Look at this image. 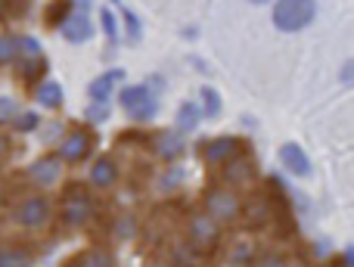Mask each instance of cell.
Returning a JSON list of instances; mask_svg holds the SVG:
<instances>
[{"label": "cell", "mask_w": 354, "mask_h": 267, "mask_svg": "<svg viewBox=\"0 0 354 267\" xmlns=\"http://www.w3.org/2000/svg\"><path fill=\"white\" fill-rule=\"evenodd\" d=\"M19 118V106L16 100L10 97H0V128H6V125H12Z\"/></svg>", "instance_id": "4316f807"}, {"label": "cell", "mask_w": 354, "mask_h": 267, "mask_svg": "<svg viewBox=\"0 0 354 267\" xmlns=\"http://www.w3.org/2000/svg\"><path fill=\"white\" fill-rule=\"evenodd\" d=\"M103 28H106V35H109V37H112V41H115V37H118V28H115V19H112V12H109V10H106V12H103Z\"/></svg>", "instance_id": "1f68e13d"}, {"label": "cell", "mask_w": 354, "mask_h": 267, "mask_svg": "<svg viewBox=\"0 0 354 267\" xmlns=\"http://www.w3.org/2000/svg\"><path fill=\"white\" fill-rule=\"evenodd\" d=\"M183 239H187L193 249H199L202 255H212L221 249V239H224V227L218 221H212L202 208L189 212L187 224H183Z\"/></svg>", "instance_id": "52a82bcc"}, {"label": "cell", "mask_w": 354, "mask_h": 267, "mask_svg": "<svg viewBox=\"0 0 354 267\" xmlns=\"http://www.w3.org/2000/svg\"><path fill=\"white\" fill-rule=\"evenodd\" d=\"M53 152L66 168H78V165L91 162V158L97 156V131H93L91 125H81V122L68 125V128H62Z\"/></svg>", "instance_id": "3957f363"}, {"label": "cell", "mask_w": 354, "mask_h": 267, "mask_svg": "<svg viewBox=\"0 0 354 267\" xmlns=\"http://www.w3.org/2000/svg\"><path fill=\"white\" fill-rule=\"evenodd\" d=\"M22 177L28 181V190L50 193V190H56L62 183V177H66V165L56 158V152H44V156H37L35 162L22 171Z\"/></svg>", "instance_id": "ba28073f"}, {"label": "cell", "mask_w": 354, "mask_h": 267, "mask_svg": "<svg viewBox=\"0 0 354 267\" xmlns=\"http://www.w3.org/2000/svg\"><path fill=\"white\" fill-rule=\"evenodd\" d=\"M205 258L208 255H202L199 249H193L187 239L174 243L171 252H168V261H171V267H205Z\"/></svg>", "instance_id": "ac0fdd59"}, {"label": "cell", "mask_w": 354, "mask_h": 267, "mask_svg": "<svg viewBox=\"0 0 354 267\" xmlns=\"http://www.w3.org/2000/svg\"><path fill=\"white\" fill-rule=\"evenodd\" d=\"M339 81H342L345 87H354V56L342 62V68H339Z\"/></svg>", "instance_id": "f546056e"}, {"label": "cell", "mask_w": 354, "mask_h": 267, "mask_svg": "<svg viewBox=\"0 0 354 267\" xmlns=\"http://www.w3.org/2000/svg\"><path fill=\"white\" fill-rule=\"evenodd\" d=\"M149 146H153V156L159 158L162 165H177L183 158V152H187V134H180L177 128L153 131Z\"/></svg>", "instance_id": "7c38bea8"}, {"label": "cell", "mask_w": 354, "mask_h": 267, "mask_svg": "<svg viewBox=\"0 0 354 267\" xmlns=\"http://www.w3.org/2000/svg\"><path fill=\"white\" fill-rule=\"evenodd\" d=\"M62 31H66L68 41H87L93 28H91V22H87L81 12H72V16H68V22L62 25Z\"/></svg>", "instance_id": "cb8c5ba5"}, {"label": "cell", "mask_w": 354, "mask_h": 267, "mask_svg": "<svg viewBox=\"0 0 354 267\" xmlns=\"http://www.w3.org/2000/svg\"><path fill=\"white\" fill-rule=\"evenodd\" d=\"M199 109H202V118H221L224 116V97L218 93V87H212V84H202L199 87Z\"/></svg>", "instance_id": "d6986e66"}, {"label": "cell", "mask_w": 354, "mask_h": 267, "mask_svg": "<svg viewBox=\"0 0 354 267\" xmlns=\"http://www.w3.org/2000/svg\"><path fill=\"white\" fill-rule=\"evenodd\" d=\"M339 258H342V267H354V246H345V252Z\"/></svg>", "instance_id": "d6a6232c"}, {"label": "cell", "mask_w": 354, "mask_h": 267, "mask_svg": "<svg viewBox=\"0 0 354 267\" xmlns=\"http://www.w3.org/2000/svg\"><path fill=\"white\" fill-rule=\"evenodd\" d=\"M277 158H280L283 171H286L289 177H299V181H305V177L314 174L311 156H308L305 146L295 143V140H286V143H280V149H277Z\"/></svg>", "instance_id": "5bb4252c"}, {"label": "cell", "mask_w": 354, "mask_h": 267, "mask_svg": "<svg viewBox=\"0 0 354 267\" xmlns=\"http://www.w3.org/2000/svg\"><path fill=\"white\" fill-rule=\"evenodd\" d=\"M249 3H255V6H264V3H274V0H249Z\"/></svg>", "instance_id": "d590c367"}, {"label": "cell", "mask_w": 354, "mask_h": 267, "mask_svg": "<svg viewBox=\"0 0 354 267\" xmlns=\"http://www.w3.org/2000/svg\"><path fill=\"white\" fill-rule=\"evenodd\" d=\"M317 19V0H274L270 22L283 35H299Z\"/></svg>", "instance_id": "277c9868"}, {"label": "cell", "mask_w": 354, "mask_h": 267, "mask_svg": "<svg viewBox=\"0 0 354 267\" xmlns=\"http://www.w3.org/2000/svg\"><path fill=\"white\" fill-rule=\"evenodd\" d=\"M147 267H171V261H168V255H156L147 261Z\"/></svg>", "instance_id": "836d02e7"}, {"label": "cell", "mask_w": 354, "mask_h": 267, "mask_svg": "<svg viewBox=\"0 0 354 267\" xmlns=\"http://www.w3.org/2000/svg\"><path fill=\"white\" fill-rule=\"evenodd\" d=\"M35 100L41 106H47V109H59L62 106V87L56 84V81H37V87H35Z\"/></svg>", "instance_id": "44dd1931"}, {"label": "cell", "mask_w": 354, "mask_h": 267, "mask_svg": "<svg viewBox=\"0 0 354 267\" xmlns=\"http://www.w3.org/2000/svg\"><path fill=\"white\" fill-rule=\"evenodd\" d=\"M183 177L187 174H183L180 165H165V174H159V181H156L159 183V193H174V190L183 183Z\"/></svg>", "instance_id": "d4e9b609"}, {"label": "cell", "mask_w": 354, "mask_h": 267, "mask_svg": "<svg viewBox=\"0 0 354 267\" xmlns=\"http://www.w3.org/2000/svg\"><path fill=\"white\" fill-rule=\"evenodd\" d=\"M199 162L205 168H224L227 162H233L243 152H252L249 140L239 137V134H218V137H205L199 140Z\"/></svg>", "instance_id": "5b68a950"}, {"label": "cell", "mask_w": 354, "mask_h": 267, "mask_svg": "<svg viewBox=\"0 0 354 267\" xmlns=\"http://www.w3.org/2000/svg\"><path fill=\"white\" fill-rule=\"evenodd\" d=\"M87 187L93 193H112V190L122 183V165L112 152H97V156L87 162Z\"/></svg>", "instance_id": "9c48e42d"}, {"label": "cell", "mask_w": 354, "mask_h": 267, "mask_svg": "<svg viewBox=\"0 0 354 267\" xmlns=\"http://www.w3.org/2000/svg\"><path fill=\"white\" fill-rule=\"evenodd\" d=\"M134 233H137V221L131 218V214H124V218L115 224V239H131Z\"/></svg>", "instance_id": "83f0119b"}, {"label": "cell", "mask_w": 354, "mask_h": 267, "mask_svg": "<svg viewBox=\"0 0 354 267\" xmlns=\"http://www.w3.org/2000/svg\"><path fill=\"white\" fill-rule=\"evenodd\" d=\"M199 125H202L199 103H196V100H183L180 109H177V116H174V128L180 131V134H193Z\"/></svg>", "instance_id": "ffe728a7"}, {"label": "cell", "mask_w": 354, "mask_h": 267, "mask_svg": "<svg viewBox=\"0 0 354 267\" xmlns=\"http://www.w3.org/2000/svg\"><path fill=\"white\" fill-rule=\"evenodd\" d=\"M6 6H10V0H0V12H3V10H6Z\"/></svg>", "instance_id": "8d00e7d4"}, {"label": "cell", "mask_w": 354, "mask_h": 267, "mask_svg": "<svg viewBox=\"0 0 354 267\" xmlns=\"http://www.w3.org/2000/svg\"><path fill=\"white\" fill-rule=\"evenodd\" d=\"M118 103L128 112L134 122H153L156 109H159V100H156L153 87L149 84H128L118 93Z\"/></svg>", "instance_id": "30bf717a"}, {"label": "cell", "mask_w": 354, "mask_h": 267, "mask_svg": "<svg viewBox=\"0 0 354 267\" xmlns=\"http://www.w3.org/2000/svg\"><path fill=\"white\" fill-rule=\"evenodd\" d=\"M19 47H22V37L12 35V31H0V68H3V66H16Z\"/></svg>", "instance_id": "7402d4cb"}, {"label": "cell", "mask_w": 354, "mask_h": 267, "mask_svg": "<svg viewBox=\"0 0 354 267\" xmlns=\"http://www.w3.org/2000/svg\"><path fill=\"white\" fill-rule=\"evenodd\" d=\"M258 181V165L255 158H252V152H243V156H236L233 162H227L224 168H221V183L230 190H249L255 187Z\"/></svg>", "instance_id": "4fadbf2b"}, {"label": "cell", "mask_w": 354, "mask_h": 267, "mask_svg": "<svg viewBox=\"0 0 354 267\" xmlns=\"http://www.w3.org/2000/svg\"><path fill=\"white\" fill-rule=\"evenodd\" d=\"M124 22H128V31H131V41H140V22H137V16H131V12H124Z\"/></svg>", "instance_id": "4dcf8cb0"}, {"label": "cell", "mask_w": 354, "mask_h": 267, "mask_svg": "<svg viewBox=\"0 0 354 267\" xmlns=\"http://www.w3.org/2000/svg\"><path fill=\"white\" fill-rule=\"evenodd\" d=\"M286 267H314V264L308 261V258H289Z\"/></svg>", "instance_id": "e575fe53"}, {"label": "cell", "mask_w": 354, "mask_h": 267, "mask_svg": "<svg viewBox=\"0 0 354 267\" xmlns=\"http://www.w3.org/2000/svg\"><path fill=\"white\" fill-rule=\"evenodd\" d=\"M97 212H100L97 193L84 181L62 183L59 199H56V224H59V230H66V233L84 230V227L93 224Z\"/></svg>", "instance_id": "6da1fadb"}, {"label": "cell", "mask_w": 354, "mask_h": 267, "mask_svg": "<svg viewBox=\"0 0 354 267\" xmlns=\"http://www.w3.org/2000/svg\"><path fill=\"white\" fill-rule=\"evenodd\" d=\"M286 252L283 249H258V255H255V261H252V267H286Z\"/></svg>", "instance_id": "484cf974"}, {"label": "cell", "mask_w": 354, "mask_h": 267, "mask_svg": "<svg viewBox=\"0 0 354 267\" xmlns=\"http://www.w3.org/2000/svg\"><path fill=\"white\" fill-rule=\"evenodd\" d=\"M12 156V137L6 128H0V165H6Z\"/></svg>", "instance_id": "f1b7e54d"}, {"label": "cell", "mask_w": 354, "mask_h": 267, "mask_svg": "<svg viewBox=\"0 0 354 267\" xmlns=\"http://www.w3.org/2000/svg\"><path fill=\"white\" fill-rule=\"evenodd\" d=\"M53 221H56V199L50 193L28 190V193L16 196L10 202V224L22 233H41Z\"/></svg>", "instance_id": "7a4b0ae2"}, {"label": "cell", "mask_w": 354, "mask_h": 267, "mask_svg": "<svg viewBox=\"0 0 354 267\" xmlns=\"http://www.w3.org/2000/svg\"><path fill=\"white\" fill-rule=\"evenodd\" d=\"M255 255H258L255 239H252V237H239V239H233V246L227 249V264H230V267H252Z\"/></svg>", "instance_id": "2e32d148"}, {"label": "cell", "mask_w": 354, "mask_h": 267, "mask_svg": "<svg viewBox=\"0 0 354 267\" xmlns=\"http://www.w3.org/2000/svg\"><path fill=\"white\" fill-rule=\"evenodd\" d=\"M122 78H124V72H109V75H103V78H97L91 87V97L97 100V103H106V100L112 97V91H115V81H122Z\"/></svg>", "instance_id": "603a6c76"}, {"label": "cell", "mask_w": 354, "mask_h": 267, "mask_svg": "<svg viewBox=\"0 0 354 267\" xmlns=\"http://www.w3.org/2000/svg\"><path fill=\"white\" fill-rule=\"evenodd\" d=\"M35 264V249L19 239H3L0 243V267H31Z\"/></svg>", "instance_id": "9a60e30c"}, {"label": "cell", "mask_w": 354, "mask_h": 267, "mask_svg": "<svg viewBox=\"0 0 354 267\" xmlns=\"http://www.w3.org/2000/svg\"><path fill=\"white\" fill-rule=\"evenodd\" d=\"M199 208L212 221H218L221 227L239 224V218H243V193H236V190H230V187H208L205 193H202Z\"/></svg>", "instance_id": "8992f818"}, {"label": "cell", "mask_w": 354, "mask_h": 267, "mask_svg": "<svg viewBox=\"0 0 354 267\" xmlns=\"http://www.w3.org/2000/svg\"><path fill=\"white\" fill-rule=\"evenodd\" d=\"M72 267H118V258L112 255V249H106V246H91V249L75 255Z\"/></svg>", "instance_id": "e0dca14e"}, {"label": "cell", "mask_w": 354, "mask_h": 267, "mask_svg": "<svg viewBox=\"0 0 354 267\" xmlns=\"http://www.w3.org/2000/svg\"><path fill=\"white\" fill-rule=\"evenodd\" d=\"M277 218V202L270 199V193H249L243 196V224L249 230H264Z\"/></svg>", "instance_id": "8fae6325"}]
</instances>
